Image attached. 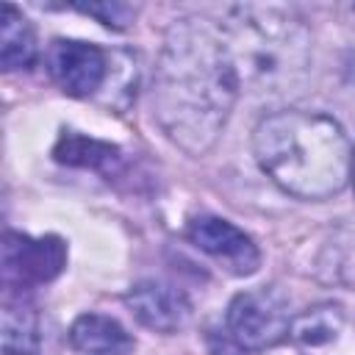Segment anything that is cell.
<instances>
[{"mask_svg":"<svg viewBox=\"0 0 355 355\" xmlns=\"http://www.w3.org/2000/svg\"><path fill=\"white\" fill-rule=\"evenodd\" d=\"M239 89L222 28L205 17L175 19L158 53L153 83L161 130L189 155H202L216 144Z\"/></svg>","mask_w":355,"mask_h":355,"instance_id":"obj_1","label":"cell"},{"mask_svg":"<svg viewBox=\"0 0 355 355\" xmlns=\"http://www.w3.org/2000/svg\"><path fill=\"white\" fill-rule=\"evenodd\" d=\"M252 153L266 178L300 200H327L352 178V147L344 128L319 111L286 108L252 130Z\"/></svg>","mask_w":355,"mask_h":355,"instance_id":"obj_2","label":"cell"},{"mask_svg":"<svg viewBox=\"0 0 355 355\" xmlns=\"http://www.w3.org/2000/svg\"><path fill=\"white\" fill-rule=\"evenodd\" d=\"M219 28L236 78L250 92L288 94L305 83L313 42L300 17L272 6H233Z\"/></svg>","mask_w":355,"mask_h":355,"instance_id":"obj_3","label":"cell"},{"mask_svg":"<svg viewBox=\"0 0 355 355\" xmlns=\"http://www.w3.org/2000/svg\"><path fill=\"white\" fill-rule=\"evenodd\" d=\"M227 336L250 352L269 349L288 336L291 313L288 300L275 286L250 288L233 297L227 305Z\"/></svg>","mask_w":355,"mask_h":355,"instance_id":"obj_4","label":"cell"},{"mask_svg":"<svg viewBox=\"0 0 355 355\" xmlns=\"http://www.w3.org/2000/svg\"><path fill=\"white\" fill-rule=\"evenodd\" d=\"M67 266V244L58 236L31 239L8 230L3 239V280L6 288H28L50 283Z\"/></svg>","mask_w":355,"mask_h":355,"instance_id":"obj_5","label":"cell"},{"mask_svg":"<svg viewBox=\"0 0 355 355\" xmlns=\"http://www.w3.org/2000/svg\"><path fill=\"white\" fill-rule=\"evenodd\" d=\"M47 69L64 94L89 97L103 86L108 75V58L97 44L78 39H55L47 50Z\"/></svg>","mask_w":355,"mask_h":355,"instance_id":"obj_6","label":"cell"},{"mask_svg":"<svg viewBox=\"0 0 355 355\" xmlns=\"http://www.w3.org/2000/svg\"><path fill=\"white\" fill-rule=\"evenodd\" d=\"M189 241L219 261L230 275H252L261 263V252L252 239L222 216H197L189 222Z\"/></svg>","mask_w":355,"mask_h":355,"instance_id":"obj_7","label":"cell"},{"mask_svg":"<svg viewBox=\"0 0 355 355\" xmlns=\"http://www.w3.org/2000/svg\"><path fill=\"white\" fill-rule=\"evenodd\" d=\"M125 302L133 311V316L144 327H150L155 333H175L180 327H186L189 319H191L189 297L178 286L164 283V280H141V283H136L128 291Z\"/></svg>","mask_w":355,"mask_h":355,"instance_id":"obj_8","label":"cell"},{"mask_svg":"<svg viewBox=\"0 0 355 355\" xmlns=\"http://www.w3.org/2000/svg\"><path fill=\"white\" fill-rule=\"evenodd\" d=\"M72 349L83 355H128L133 349L130 333L105 313H83L69 327Z\"/></svg>","mask_w":355,"mask_h":355,"instance_id":"obj_9","label":"cell"},{"mask_svg":"<svg viewBox=\"0 0 355 355\" xmlns=\"http://www.w3.org/2000/svg\"><path fill=\"white\" fill-rule=\"evenodd\" d=\"M36 33L31 28V22L25 19V14L11 6L3 3L0 8V64L6 72L14 69H28L36 61Z\"/></svg>","mask_w":355,"mask_h":355,"instance_id":"obj_10","label":"cell"},{"mask_svg":"<svg viewBox=\"0 0 355 355\" xmlns=\"http://www.w3.org/2000/svg\"><path fill=\"white\" fill-rule=\"evenodd\" d=\"M42 347V322L31 302L6 297L3 302V355H36Z\"/></svg>","mask_w":355,"mask_h":355,"instance_id":"obj_11","label":"cell"},{"mask_svg":"<svg viewBox=\"0 0 355 355\" xmlns=\"http://www.w3.org/2000/svg\"><path fill=\"white\" fill-rule=\"evenodd\" d=\"M341 324H344L341 308L333 302H322V305H313V308L291 316L288 336L300 347H324L338 338Z\"/></svg>","mask_w":355,"mask_h":355,"instance_id":"obj_12","label":"cell"},{"mask_svg":"<svg viewBox=\"0 0 355 355\" xmlns=\"http://www.w3.org/2000/svg\"><path fill=\"white\" fill-rule=\"evenodd\" d=\"M55 161L61 164H69V166H92V169H103L114 161H119V150L108 141H97V139H89V136H80V133H61L55 150H53Z\"/></svg>","mask_w":355,"mask_h":355,"instance_id":"obj_13","label":"cell"},{"mask_svg":"<svg viewBox=\"0 0 355 355\" xmlns=\"http://www.w3.org/2000/svg\"><path fill=\"white\" fill-rule=\"evenodd\" d=\"M78 11L83 14H92L97 17L103 25H114V28H125L128 25V17L133 14L130 6H122V3H75Z\"/></svg>","mask_w":355,"mask_h":355,"instance_id":"obj_14","label":"cell"},{"mask_svg":"<svg viewBox=\"0 0 355 355\" xmlns=\"http://www.w3.org/2000/svg\"><path fill=\"white\" fill-rule=\"evenodd\" d=\"M211 355H250V349L236 344L230 336H211Z\"/></svg>","mask_w":355,"mask_h":355,"instance_id":"obj_15","label":"cell"},{"mask_svg":"<svg viewBox=\"0 0 355 355\" xmlns=\"http://www.w3.org/2000/svg\"><path fill=\"white\" fill-rule=\"evenodd\" d=\"M352 183H355V153H352Z\"/></svg>","mask_w":355,"mask_h":355,"instance_id":"obj_16","label":"cell"}]
</instances>
